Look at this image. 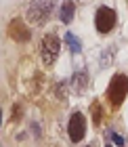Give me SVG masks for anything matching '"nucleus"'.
<instances>
[{
    "label": "nucleus",
    "instance_id": "obj_5",
    "mask_svg": "<svg viewBox=\"0 0 128 147\" xmlns=\"http://www.w3.org/2000/svg\"><path fill=\"white\" fill-rule=\"evenodd\" d=\"M67 130H69V139L73 143H78V141H82L84 135H86V122H84V113H71V118H69V124H67Z\"/></svg>",
    "mask_w": 128,
    "mask_h": 147
},
{
    "label": "nucleus",
    "instance_id": "obj_10",
    "mask_svg": "<svg viewBox=\"0 0 128 147\" xmlns=\"http://www.w3.org/2000/svg\"><path fill=\"white\" fill-rule=\"evenodd\" d=\"M92 116H95V124H101L103 109H99V101H95V105H92Z\"/></svg>",
    "mask_w": 128,
    "mask_h": 147
},
{
    "label": "nucleus",
    "instance_id": "obj_1",
    "mask_svg": "<svg viewBox=\"0 0 128 147\" xmlns=\"http://www.w3.org/2000/svg\"><path fill=\"white\" fill-rule=\"evenodd\" d=\"M126 95H128V78L124 74H116L109 82V88H107V99L111 101L113 107H120Z\"/></svg>",
    "mask_w": 128,
    "mask_h": 147
},
{
    "label": "nucleus",
    "instance_id": "obj_8",
    "mask_svg": "<svg viewBox=\"0 0 128 147\" xmlns=\"http://www.w3.org/2000/svg\"><path fill=\"white\" fill-rule=\"evenodd\" d=\"M65 42H67V46L71 49V53H80V51H82V44H80V40L73 36L71 32H67V34H65Z\"/></svg>",
    "mask_w": 128,
    "mask_h": 147
},
{
    "label": "nucleus",
    "instance_id": "obj_2",
    "mask_svg": "<svg viewBox=\"0 0 128 147\" xmlns=\"http://www.w3.org/2000/svg\"><path fill=\"white\" fill-rule=\"evenodd\" d=\"M51 11H53V2L51 0H34L30 11H28V19L34 25H42V23H46Z\"/></svg>",
    "mask_w": 128,
    "mask_h": 147
},
{
    "label": "nucleus",
    "instance_id": "obj_3",
    "mask_svg": "<svg viewBox=\"0 0 128 147\" xmlns=\"http://www.w3.org/2000/svg\"><path fill=\"white\" fill-rule=\"evenodd\" d=\"M40 53H42L44 65H53L59 57V38L55 34H46L42 44H40Z\"/></svg>",
    "mask_w": 128,
    "mask_h": 147
},
{
    "label": "nucleus",
    "instance_id": "obj_11",
    "mask_svg": "<svg viewBox=\"0 0 128 147\" xmlns=\"http://www.w3.org/2000/svg\"><path fill=\"white\" fill-rule=\"evenodd\" d=\"M111 141L116 143L118 147H124V143H126L124 139H122V135H118V132H111Z\"/></svg>",
    "mask_w": 128,
    "mask_h": 147
},
{
    "label": "nucleus",
    "instance_id": "obj_9",
    "mask_svg": "<svg viewBox=\"0 0 128 147\" xmlns=\"http://www.w3.org/2000/svg\"><path fill=\"white\" fill-rule=\"evenodd\" d=\"M86 80H88V78H86V74H84V71H78L76 76H73V80H71V84L76 86L78 90H82V86H86Z\"/></svg>",
    "mask_w": 128,
    "mask_h": 147
},
{
    "label": "nucleus",
    "instance_id": "obj_4",
    "mask_svg": "<svg viewBox=\"0 0 128 147\" xmlns=\"http://www.w3.org/2000/svg\"><path fill=\"white\" fill-rule=\"evenodd\" d=\"M95 25H97V30L101 32V34L111 32L113 25H116V13H113V9L101 6V9L97 11V15H95Z\"/></svg>",
    "mask_w": 128,
    "mask_h": 147
},
{
    "label": "nucleus",
    "instance_id": "obj_6",
    "mask_svg": "<svg viewBox=\"0 0 128 147\" xmlns=\"http://www.w3.org/2000/svg\"><path fill=\"white\" fill-rule=\"evenodd\" d=\"M9 36L17 42H28L32 34H30V28L23 23V19H13L9 23Z\"/></svg>",
    "mask_w": 128,
    "mask_h": 147
},
{
    "label": "nucleus",
    "instance_id": "obj_12",
    "mask_svg": "<svg viewBox=\"0 0 128 147\" xmlns=\"http://www.w3.org/2000/svg\"><path fill=\"white\" fill-rule=\"evenodd\" d=\"M107 147H111V145H107Z\"/></svg>",
    "mask_w": 128,
    "mask_h": 147
},
{
    "label": "nucleus",
    "instance_id": "obj_7",
    "mask_svg": "<svg viewBox=\"0 0 128 147\" xmlns=\"http://www.w3.org/2000/svg\"><path fill=\"white\" fill-rule=\"evenodd\" d=\"M73 13H76V4L71 0H67V2H63L61 11H59V19L63 23H69V21H73Z\"/></svg>",
    "mask_w": 128,
    "mask_h": 147
}]
</instances>
